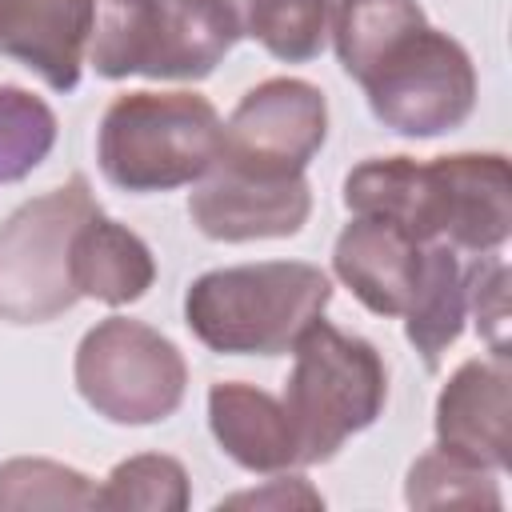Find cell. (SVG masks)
<instances>
[{
  "mask_svg": "<svg viewBox=\"0 0 512 512\" xmlns=\"http://www.w3.org/2000/svg\"><path fill=\"white\" fill-rule=\"evenodd\" d=\"M332 280L304 260L216 268L184 292L188 332L224 356H280L324 316Z\"/></svg>",
  "mask_w": 512,
  "mask_h": 512,
  "instance_id": "1",
  "label": "cell"
},
{
  "mask_svg": "<svg viewBox=\"0 0 512 512\" xmlns=\"http://www.w3.org/2000/svg\"><path fill=\"white\" fill-rule=\"evenodd\" d=\"M236 40L220 0H92L88 64L108 80H204Z\"/></svg>",
  "mask_w": 512,
  "mask_h": 512,
  "instance_id": "2",
  "label": "cell"
},
{
  "mask_svg": "<svg viewBox=\"0 0 512 512\" xmlns=\"http://www.w3.org/2000/svg\"><path fill=\"white\" fill-rule=\"evenodd\" d=\"M224 124L196 92H128L100 120V172L124 192H168L200 180L220 152Z\"/></svg>",
  "mask_w": 512,
  "mask_h": 512,
  "instance_id": "3",
  "label": "cell"
},
{
  "mask_svg": "<svg viewBox=\"0 0 512 512\" xmlns=\"http://www.w3.org/2000/svg\"><path fill=\"white\" fill-rule=\"evenodd\" d=\"M292 348L296 364L284 384V412L300 464H324L348 436L376 424L388 400V368L368 340L332 328L324 316L312 320Z\"/></svg>",
  "mask_w": 512,
  "mask_h": 512,
  "instance_id": "4",
  "label": "cell"
},
{
  "mask_svg": "<svg viewBox=\"0 0 512 512\" xmlns=\"http://www.w3.org/2000/svg\"><path fill=\"white\" fill-rule=\"evenodd\" d=\"M96 212V196L76 172L0 224V320L48 324L80 300L72 288V240Z\"/></svg>",
  "mask_w": 512,
  "mask_h": 512,
  "instance_id": "5",
  "label": "cell"
},
{
  "mask_svg": "<svg viewBox=\"0 0 512 512\" xmlns=\"http://www.w3.org/2000/svg\"><path fill=\"white\" fill-rule=\"evenodd\" d=\"M356 84L368 92L372 116L396 136H444L460 128L476 108L472 56L428 20L384 48Z\"/></svg>",
  "mask_w": 512,
  "mask_h": 512,
  "instance_id": "6",
  "label": "cell"
},
{
  "mask_svg": "<svg viewBox=\"0 0 512 512\" xmlns=\"http://www.w3.org/2000/svg\"><path fill=\"white\" fill-rule=\"evenodd\" d=\"M72 372L84 404L112 424H160L180 408L188 388L180 348L128 316H108L88 328Z\"/></svg>",
  "mask_w": 512,
  "mask_h": 512,
  "instance_id": "7",
  "label": "cell"
},
{
  "mask_svg": "<svg viewBox=\"0 0 512 512\" xmlns=\"http://www.w3.org/2000/svg\"><path fill=\"white\" fill-rule=\"evenodd\" d=\"M328 136L324 92L296 76H276L256 84L232 108L216 160L260 172V176H300Z\"/></svg>",
  "mask_w": 512,
  "mask_h": 512,
  "instance_id": "8",
  "label": "cell"
},
{
  "mask_svg": "<svg viewBox=\"0 0 512 512\" xmlns=\"http://www.w3.org/2000/svg\"><path fill=\"white\" fill-rule=\"evenodd\" d=\"M312 192L300 176H260L224 160L200 176L188 196V216L208 240L244 244V240H280L296 236L308 224Z\"/></svg>",
  "mask_w": 512,
  "mask_h": 512,
  "instance_id": "9",
  "label": "cell"
},
{
  "mask_svg": "<svg viewBox=\"0 0 512 512\" xmlns=\"http://www.w3.org/2000/svg\"><path fill=\"white\" fill-rule=\"evenodd\" d=\"M436 448L480 468L512 464V368L508 356L464 360L436 400Z\"/></svg>",
  "mask_w": 512,
  "mask_h": 512,
  "instance_id": "10",
  "label": "cell"
},
{
  "mask_svg": "<svg viewBox=\"0 0 512 512\" xmlns=\"http://www.w3.org/2000/svg\"><path fill=\"white\" fill-rule=\"evenodd\" d=\"M440 220L436 244L456 252L492 256L512 232V176L500 152H456L436 156Z\"/></svg>",
  "mask_w": 512,
  "mask_h": 512,
  "instance_id": "11",
  "label": "cell"
},
{
  "mask_svg": "<svg viewBox=\"0 0 512 512\" xmlns=\"http://www.w3.org/2000/svg\"><path fill=\"white\" fill-rule=\"evenodd\" d=\"M88 32L92 0H0V56L20 60L56 92L80 84Z\"/></svg>",
  "mask_w": 512,
  "mask_h": 512,
  "instance_id": "12",
  "label": "cell"
},
{
  "mask_svg": "<svg viewBox=\"0 0 512 512\" xmlns=\"http://www.w3.org/2000/svg\"><path fill=\"white\" fill-rule=\"evenodd\" d=\"M424 264V244L388 220L352 216L332 248L336 276L376 316H404Z\"/></svg>",
  "mask_w": 512,
  "mask_h": 512,
  "instance_id": "13",
  "label": "cell"
},
{
  "mask_svg": "<svg viewBox=\"0 0 512 512\" xmlns=\"http://www.w3.org/2000/svg\"><path fill=\"white\" fill-rule=\"evenodd\" d=\"M208 424L216 444L248 472H288L300 468V448L284 400L264 388L220 380L208 392Z\"/></svg>",
  "mask_w": 512,
  "mask_h": 512,
  "instance_id": "14",
  "label": "cell"
},
{
  "mask_svg": "<svg viewBox=\"0 0 512 512\" xmlns=\"http://www.w3.org/2000/svg\"><path fill=\"white\" fill-rule=\"evenodd\" d=\"M344 208L352 216L388 220L416 236L420 244H436V216H440V184L436 168L416 164L412 156H380L364 160L344 180Z\"/></svg>",
  "mask_w": 512,
  "mask_h": 512,
  "instance_id": "15",
  "label": "cell"
},
{
  "mask_svg": "<svg viewBox=\"0 0 512 512\" xmlns=\"http://www.w3.org/2000/svg\"><path fill=\"white\" fill-rule=\"evenodd\" d=\"M156 280V260L148 244L108 220V216H88L72 240V288L80 296L104 300L112 308L140 300Z\"/></svg>",
  "mask_w": 512,
  "mask_h": 512,
  "instance_id": "16",
  "label": "cell"
},
{
  "mask_svg": "<svg viewBox=\"0 0 512 512\" xmlns=\"http://www.w3.org/2000/svg\"><path fill=\"white\" fill-rule=\"evenodd\" d=\"M464 320H468V268L460 264L456 248L424 244L420 280L404 308V336L424 356L428 372H436L444 352L460 340Z\"/></svg>",
  "mask_w": 512,
  "mask_h": 512,
  "instance_id": "17",
  "label": "cell"
},
{
  "mask_svg": "<svg viewBox=\"0 0 512 512\" xmlns=\"http://www.w3.org/2000/svg\"><path fill=\"white\" fill-rule=\"evenodd\" d=\"M424 24V8L416 0H340L332 20V40L344 72L360 80L384 48H392L404 32Z\"/></svg>",
  "mask_w": 512,
  "mask_h": 512,
  "instance_id": "18",
  "label": "cell"
},
{
  "mask_svg": "<svg viewBox=\"0 0 512 512\" xmlns=\"http://www.w3.org/2000/svg\"><path fill=\"white\" fill-rule=\"evenodd\" d=\"M336 4L340 0H252L244 36L260 40L284 64L316 60L332 36Z\"/></svg>",
  "mask_w": 512,
  "mask_h": 512,
  "instance_id": "19",
  "label": "cell"
},
{
  "mask_svg": "<svg viewBox=\"0 0 512 512\" xmlns=\"http://www.w3.org/2000/svg\"><path fill=\"white\" fill-rule=\"evenodd\" d=\"M496 472L480 468L456 452L432 448L408 468V504L412 508H500Z\"/></svg>",
  "mask_w": 512,
  "mask_h": 512,
  "instance_id": "20",
  "label": "cell"
},
{
  "mask_svg": "<svg viewBox=\"0 0 512 512\" xmlns=\"http://www.w3.org/2000/svg\"><path fill=\"white\" fill-rule=\"evenodd\" d=\"M8 508H100V488L56 460H8L0 464V512Z\"/></svg>",
  "mask_w": 512,
  "mask_h": 512,
  "instance_id": "21",
  "label": "cell"
},
{
  "mask_svg": "<svg viewBox=\"0 0 512 512\" xmlns=\"http://www.w3.org/2000/svg\"><path fill=\"white\" fill-rule=\"evenodd\" d=\"M56 144V116L52 108L16 88L0 84V184L24 180Z\"/></svg>",
  "mask_w": 512,
  "mask_h": 512,
  "instance_id": "22",
  "label": "cell"
},
{
  "mask_svg": "<svg viewBox=\"0 0 512 512\" xmlns=\"http://www.w3.org/2000/svg\"><path fill=\"white\" fill-rule=\"evenodd\" d=\"M188 472L172 456H132L108 472L100 484V508H144V512H184L188 508Z\"/></svg>",
  "mask_w": 512,
  "mask_h": 512,
  "instance_id": "23",
  "label": "cell"
},
{
  "mask_svg": "<svg viewBox=\"0 0 512 512\" xmlns=\"http://www.w3.org/2000/svg\"><path fill=\"white\" fill-rule=\"evenodd\" d=\"M468 312L476 316L480 336L492 344V356H508L504 328H508V264L480 256L468 268Z\"/></svg>",
  "mask_w": 512,
  "mask_h": 512,
  "instance_id": "24",
  "label": "cell"
},
{
  "mask_svg": "<svg viewBox=\"0 0 512 512\" xmlns=\"http://www.w3.org/2000/svg\"><path fill=\"white\" fill-rule=\"evenodd\" d=\"M228 504H308V508H320L324 500L304 484V476H280L268 492H244V496H232Z\"/></svg>",
  "mask_w": 512,
  "mask_h": 512,
  "instance_id": "25",
  "label": "cell"
}]
</instances>
